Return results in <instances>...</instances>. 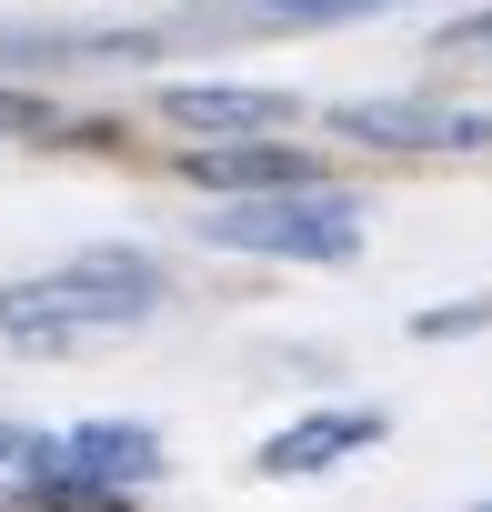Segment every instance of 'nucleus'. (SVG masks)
<instances>
[{
  "label": "nucleus",
  "mask_w": 492,
  "mask_h": 512,
  "mask_svg": "<svg viewBox=\"0 0 492 512\" xmlns=\"http://www.w3.org/2000/svg\"><path fill=\"white\" fill-rule=\"evenodd\" d=\"M332 131L372 151H492V111H462V101H342Z\"/></svg>",
  "instance_id": "3"
},
{
  "label": "nucleus",
  "mask_w": 492,
  "mask_h": 512,
  "mask_svg": "<svg viewBox=\"0 0 492 512\" xmlns=\"http://www.w3.org/2000/svg\"><path fill=\"white\" fill-rule=\"evenodd\" d=\"M161 312V262L151 251H71L41 282H0V342L11 352H101Z\"/></svg>",
  "instance_id": "1"
},
{
  "label": "nucleus",
  "mask_w": 492,
  "mask_h": 512,
  "mask_svg": "<svg viewBox=\"0 0 492 512\" xmlns=\"http://www.w3.org/2000/svg\"><path fill=\"white\" fill-rule=\"evenodd\" d=\"M372 442H382V412H302V422H282L262 442V472L272 482H302V472H332V462H352Z\"/></svg>",
  "instance_id": "6"
},
{
  "label": "nucleus",
  "mask_w": 492,
  "mask_h": 512,
  "mask_svg": "<svg viewBox=\"0 0 492 512\" xmlns=\"http://www.w3.org/2000/svg\"><path fill=\"white\" fill-rule=\"evenodd\" d=\"M292 111H302L292 91H252V81H171V91H161V121H181V131H221V141L282 131Z\"/></svg>",
  "instance_id": "4"
},
{
  "label": "nucleus",
  "mask_w": 492,
  "mask_h": 512,
  "mask_svg": "<svg viewBox=\"0 0 492 512\" xmlns=\"http://www.w3.org/2000/svg\"><path fill=\"white\" fill-rule=\"evenodd\" d=\"M472 41H492V11L482 21H452V51H472Z\"/></svg>",
  "instance_id": "11"
},
{
  "label": "nucleus",
  "mask_w": 492,
  "mask_h": 512,
  "mask_svg": "<svg viewBox=\"0 0 492 512\" xmlns=\"http://www.w3.org/2000/svg\"><path fill=\"white\" fill-rule=\"evenodd\" d=\"M201 191H302V181H322V161L312 151H282V141H201L191 161H181Z\"/></svg>",
  "instance_id": "7"
},
{
  "label": "nucleus",
  "mask_w": 492,
  "mask_h": 512,
  "mask_svg": "<svg viewBox=\"0 0 492 512\" xmlns=\"http://www.w3.org/2000/svg\"><path fill=\"white\" fill-rule=\"evenodd\" d=\"M382 11H412V0H231V11H201L181 31H342V21H382Z\"/></svg>",
  "instance_id": "8"
},
{
  "label": "nucleus",
  "mask_w": 492,
  "mask_h": 512,
  "mask_svg": "<svg viewBox=\"0 0 492 512\" xmlns=\"http://www.w3.org/2000/svg\"><path fill=\"white\" fill-rule=\"evenodd\" d=\"M51 452H61L71 482H101V492H141V482H161V432H141V422H71Z\"/></svg>",
  "instance_id": "5"
},
{
  "label": "nucleus",
  "mask_w": 492,
  "mask_h": 512,
  "mask_svg": "<svg viewBox=\"0 0 492 512\" xmlns=\"http://www.w3.org/2000/svg\"><path fill=\"white\" fill-rule=\"evenodd\" d=\"M201 241L211 251H262V262H352V251H362V201L322 191V181H302V191H241V201H221L201 221Z\"/></svg>",
  "instance_id": "2"
},
{
  "label": "nucleus",
  "mask_w": 492,
  "mask_h": 512,
  "mask_svg": "<svg viewBox=\"0 0 492 512\" xmlns=\"http://www.w3.org/2000/svg\"><path fill=\"white\" fill-rule=\"evenodd\" d=\"M0 131H51V111L31 91H0Z\"/></svg>",
  "instance_id": "10"
},
{
  "label": "nucleus",
  "mask_w": 492,
  "mask_h": 512,
  "mask_svg": "<svg viewBox=\"0 0 492 512\" xmlns=\"http://www.w3.org/2000/svg\"><path fill=\"white\" fill-rule=\"evenodd\" d=\"M482 322H492V302H452V312H422L412 332H422V342H462V332H482Z\"/></svg>",
  "instance_id": "9"
},
{
  "label": "nucleus",
  "mask_w": 492,
  "mask_h": 512,
  "mask_svg": "<svg viewBox=\"0 0 492 512\" xmlns=\"http://www.w3.org/2000/svg\"><path fill=\"white\" fill-rule=\"evenodd\" d=\"M482 512H492V502H482Z\"/></svg>",
  "instance_id": "12"
}]
</instances>
